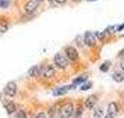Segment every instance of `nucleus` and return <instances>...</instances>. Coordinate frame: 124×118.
Listing matches in <instances>:
<instances>
[{
    "label": "nucleus",
    "mask_w": 124,
    "mask_h": 118,
    "mask_svg": "<svg viewBox=\"0 0 124 118\" xmlns=\"http://www.w3.org/2000/svg\"><path fill=\"white\" fill-rule=\"evenodd\" d=\"M68 62H70L68 58L64 54H62V53H57L54 56V65L57 68H60V69H66L68 67Z\"/></svg>",
    "instance_id": "obj_1"
},
{
    "label": "nucleus",
    "mask_w": 124,
    "mask_h": 118,
    "mask_svg": "<svg viewBox=\"0 0 124 118\" xmlns=\"http://www.w3.org/2000/svg\"><path fill=\"white\" fill-rule=\"evenodd\" d=\"M73 114H74V104L73 103L63 106L60 108V111H59V115L62 118H73Z\"/></svg>",
    "instance_id": "obj_2"
},
{
    "label": "nucleus",
    "mask_w": 124,
    "mask_h": 118,
    "mask_svg": "<svg viewBox=\"0 0 124 118\" xmlns=\"http://www.w3.org/2000/svg\"><path fill=\"white\" fill-rule=\"evenodd\" d=\"M54 74H56L54 65L47 64V65H45L43 68H40V76H43V78H53Z\"/></svg>",
    "instance_id": "obj_3"
},
{
    "label": "nucleus",
    "mask_w": 124,
    "mask_h": 118,
    "mask_svg": "<svg viewBox=\"0 0 124 118\" xmlns=\"http://www.w3.org/2000/svg\"><path fill=\"white\" fill-rule=\"evenodd\" d=\"M64 56L68 58V61H77L78 60V51L75 50L73 46H67L64 49Z\"/></svg>",
    "instance_id": "obj_4"
},
{
    "label": "nucleus",
    "mask_w": 124,
    "mask_h": 118,
    "mask_svg": "<svg viewBox=\"0 0 124 118\" xmlns=\"http://www.w3.org/2000/svg\"><path fill=\"white\" fill-rule=\"evenodd\" d=\"M4 93H6L7 96H10V97L16 96V93H17V83H16V82H8V83L4 86Z\"/></svg>",
    "instance_id": "obj_5"
},
{
    "label": "nucleus",
    "mask_w": 124,
    "mask_h": 118,
    "mask_svg": "<svg viewBox=\"0 0 124 118\" xmlns=\"http://www.w3.org/2000/svg\"><path fill=\"white\" fill-rule=\"evenodd\" d=\"M84 43L86 46H95V43H96V35L93 34V32H86L85 34V36H84Z\"/></svg>",
    "instance_id": "obj_6"
},
{
    "label": "nucleus",
    "mask_w": 124,
    "mask_h": 118,
    "mask_svg": "<svg viewBox=\"0 0 124 118\" xmlns=\"http://www.w3.org/2000/svg\"><path fill=\"white\" fill-rule=\"evenodd\" d=\"M38 6H39V3H36L35 0H29L28 3L25 4L24 10H25V13H34L35 10L38 8Z\"/></svg>",
    "instance_id": "obj_7"
},
{
    "label": "nucleus",
    "mask_w": 124,
    "mask_h": 118,
    "mask_svg": "<svg viewBox=\"0 0 124 118\" xmlns=\"http://www.w3.org/2000/svg\"><path fill=\"white\" fill-rule=\"evenodd\" d=\"M27 75H28V78H36V76H40V67L39 65H34V67H31Z\"/></svg>",
    "instance_id": "obj_8"
},
{
    "label": "nucleus",
    "mask_w": 124,
    "mask_h": 118,
    "mask_svg": "<svg viewBox=\"0 0 124 118\" xmlns=\"http://www.w3.org/2000/svg\"><path fill=\"white\" fill-rule=\"evenodd\" d=\"M96 103H98V97H96V96H89V97L85 100V107L89 108V110H92V108L96 106Z\"/></svg>",
    "instance_id": "obj_9"
},
{
    "label": "nucleus",
    "mask_w": 124,
    "mask_h": 118,
    "mask_svg": "<svg viewBox=\"0 0 124 118\" xmlns=\"http://www.w3.org/2000/svg\"><path fill=\"white\" fill-rule=\"evenodd\" d=\"M4 107H6V111L8 115H11V114H14V112L17 111V106L13 103V101H10V103H4Z\"/></svg>",
    "instance_id": "obj_10"
},
{
    "label": "nucleus",
    "mask_w": 124,
    "mask_h": 118,
    "mask_svg": "<svg viewBox=\"0 0 124 118\" xmlns=\"http://www.w3.org/2000/svg\"><path fill=\"white\" fill-rule=\"evenodd\" d=\"M107 111H109V114L117 115V112H118V106H117V103H109V106H107Z\"/></svg>",
    "instance_id": "obj_11"
},
{
    "label": "nucleus",
    "mask_w": 124,
    "mask_h": 118,
    "mask_svg": "<svg viewBox=\"0 0 124 118\" xmlns=\"http://www.w3.org/2000/svg\"><path fill=\"white\" fill-rule=\"evenodd\" d=\"M93 118H103V108L102 107H93Z\"/></svg>",
    "instance_id": "obj_12"
},
{
    "label": "nucleus",
    "mask_w": 124,
    "mask_h": 118,
    "mask_svg": "<svg viewBox=\"0 0 124 118\" xmlns=\"http://www.w3.org/2000/svg\"><path fill=\"white\" fill-rule=\"evenodd\" d=\"M71 88H73V86H64V88H62V89H56L54 92H53V95H54V96H57V95H66Z\"/></svg>",
    "instance_id": "obj_13"
},
{
    "label": "nucleus",
    "mask_w": 124,
    "mask_h": 118,
    "mask_svg": "<svg viewBox=\"0 0 124 118\" xmlns=\"http://www.w3.org/2000/svg\"><path fill=\"white\" fill-rule=\"evenodd\" d=\"M82 112H84V107L79 106L77 108H74V114H73V118H81L82 117Z\"/></svg>",
    "instance_id": "obj_14"
},
{
    "label": "nucleus",
    "mask_w": 124,
    "mask_h": 118,
    "mask_svg": "<svg viewBox=\"0 0 124 118\" xmlns=\"http://www.w3.org/2000/svg\"><path fill=\"white\" fill-rule=\"evenodd\" d=\"M113 79H114L116 82H123L124 81V74H120V72L114 74V75H113Z\"/></svg>",
    "instance_id": "obj_15"
},
{
    "label": "nucleus",
    "mask_w": 124,
    "mask_h": 118,
    "mask_svg": "<svg viewBox=\"0 0 124 118\" xmlns=\"http://www.w3.org/2000/svg\"><path fill=\"white\" fill-rule=\"evenodd\" d=\"M57 115H59V111L56 110V107H52L47 112V117H57Z\"/></svg>",
    "instance_id": "obj_16"
},
{
    "label": "nucleus",
    "mask_w": 124,
    "mask_h": 118,
    "mask_svg": "<svg viewBox=\"0 0 124 118\" xmlns=\"http://www.w3.org/2000/svg\"><path fill=\"white\" fill-rule=\"evenodd\" d=\"M86 79H88V76H86V75H82V76H79V78L74 79V85H77V83H82V82H85Z\"/></svg>",
    "instance_id": "obj_17"
},
{
    "label": "nucleus",
    "mask_w": 124,
    "mask_h": 118,
    "mask_svg": "<svg viewBox=\"0 0 124 118\" xmlns=\"http://www.w3.org/2000/svg\"><path fill=\"white\" fill-rule=\"evenodd\" d=\"M17 114H14V117L16 118H27V114H25V111H23V110H17Z\"/></svg>",
    "instance_id": "obj_18"
},
{
    "label": "nucleus",
    "mask_w": 124,
    "mask_h": 118,
    "mask_svg": "<svg viewBox=\"0 0 124 118\" xmlns=\"http://www.w3.org/2000/svg\"><path fill=\"white\" fill-rule=\"evenodd\" d=\"M10 4V0H0V7L1 8H7Z\"/></svg>",
    "instance_id": "obj_19"
},
{
    "label": "nucleus",
    "mask_w": 124,
    "mask_h": 118,
    "mask_svg": "<svg viewBox=\"0 0 124 118\" xmlns=\"http://www.w3.org/2000/svg\"><path fill=\"white\" fill-rule=\"evenodd\" d=\"M109 67H110V62H109V61H106L105 64H102V65H101V71H103V72H106L107 69H109Z\"/></svg>",
    "instance_id": "obj_20"
},
{
    "label": "nucleus",
    "mask_w": 124,
    "mask_h": 118,
    "mask_svg": "<svg viewBox=\"0 0 124 118\" xmlns=\"http://www.w3.org/2000/svg\"><path fill=\"white\" fill-rule=\"evenodd\" d=\"M7 29H8V25H7V24H0V34L6 32Z\"/></svg>",
    "instance_id": "obj_21"
},
{
    "label": "nucleus",
    "mask_w": 124,
    "mask_h": 118,
    "mask_svg": "<svg viewBox=\"0 0 124 118\" xmlns=\"http://www.w3.org/2000/svg\"><path fill=\"white\" fill-rule=\"evenodd\" d=\"M35 118H47V114L46 112H39V114H36Z\"/></svg>",
    "instance_id": "obj_22"
},
{
    "label": "nucleus",
    "mask_w": 124,
    "mask_h": 118,
    "mask_svg": "<svg viewBox=\"0 0 124 118\" xmlns=\"http://www.w3.org/2000/svg\"><path fill=\"white\" fill-rule=\"evenodd\" d=\"M91 86H92V83H89V82H88V83L82 85V86H81V89H82V90H88V89L91 88Z\"/></svg>",
    "instance_id": "obj_23"
},
{
    "label": "nucleus",
    "mask_w": 124,
    "mask_h": 118,
    "mask_svg": "<svg viewBox=\"0 0 124 118\" xmlns=\"http://www.w3.org/2000/svg\"><path fill=\"white\" fill-rule=\"evenodd\" d=\"M96 36H98L99 39H103V38L106 36V32H99V34H96Z\"/></svg>",
    "instance_id": "obj_24"
},
{
    "label": "nucleus",
    "mask_w": 124,
    "mask_h": 118,
    "mask_svg": "<svg viewBox=\"0 0 124 118\" xmlns=\"http://www.w3.org/2000/svg\"><path fill=\"white\" fill-rule=\"evenodd\" d=\"M53 1H54L56 4H64V3H66L67 0H53Z\"/></svg>",
    "instance_id": "obj_25"
},
{
    "label": "nucleus",
    "mask_w": 124,
    "mask_h": 118,
    "mask_svg": "<svg viewBox=\"0 0 124 118\" xmlns=\"http://www.w3.org/2000/svg\"><path fill=\"white\" fill-rule=\"evenodd\" d=\"M116 115H113V114H107V115H103V118H114Z\"/></svg>",
    "instance_id": "obj_26"
},
{
    "label": "nucleus",
    "mask_w": 124,
    "mask_h": 118,
    "mask_svg": "<svg viewBox=\"0 0 124 118\" xmlns=\"http://www.w3.org/2000/svg\"><path fill=\"white\" fill-rule=\"evenodd\" d=\"M120 67H121V69L124 71V58L121 60V62H120Z\"/></svg>",
    "instance_id": "obj_27"
},
{
    "label": "nucleus",
    "mask_w": 124,
    "mask_h": 118,
    "mask_svg": "<svg viewBox=\"0 0 124 118\" xmlns=\"http://www.w3.org/2000/svg\"><path fill=\"white\" fill-rule=\"evenodd\" d=\"M123 28H124V24H123V25H120V27H118L117 29H118V31H121V29H123Z\"/></svg>",
    "instance_id": "obj_28"
},
{
    "label": "nucleus",
    "mask_w": 124,
    "mask_h": 118,
    "mask_svg": "<svg viewBox=\"0 0 124 118\" xmlns=\"http://www.w3.org/2000/svg\"><path fill=\"white\" fill-rule=\"evenodd\" d=\"M120 57H123V58H124V50H123V51H120Z\"/></svg>",
    "instance_id": "obj_29"
},
{
    "label": "nucleus",
    "mask_w": 124,
    "mask_h": 118,
    "mask_svg": "<svg viewBox=\"0 0 124 118\" xmlns=\"http://www.w3.org/2000/svg\"><path fill=\"white\" fill-rule=\"evenodd\" d=\"M35 1H36V3H39V4H40V3H42L43 0H35Z\"/></svg>",
    "instance_id": "obj_30"
},
{
    "label": "nucleus",
    "mask_w": 124,
    "mask_h": 118,
    "mask_svg": "<svg viewBox=\"0 0 124 118\" xmlns=\"http://www.w3.org/2000/svg\"><path fill=\"white\" fill-rule=\"evenodd\" d=\"M88 1H96V0H88Z\"/></svg>",
    "instance_id": "obj_31"
},
{
    "label": "nucleus",
    "mask_w": 124,
    "mask_h": 118,
    "mask_svg": "<svg viewBox=\"0 0 124 118\" xmlns=\"http://www.w3.org/2000/svg\"><path fill=\"white\" fill-rule=\"evenodd\" d=\"M75 1H79V0H75Z\"/></svg>",
    "instance_id": "obj_32"
},
{
    "label": "nucleus",
    "mask_w": 124,
    "mask_h": 118,
    "mask_svg": "<svg viewBox=\"0 0 124 118\" xmlns=\"http://www.w3.org/2000/svg\"><path fill=\"white\" fill-rule=\"evenodd\" d=\"M0 35H1V34H0Z\"/></svg>",
    "instance_id": "obj_33"
}]
</instances>
